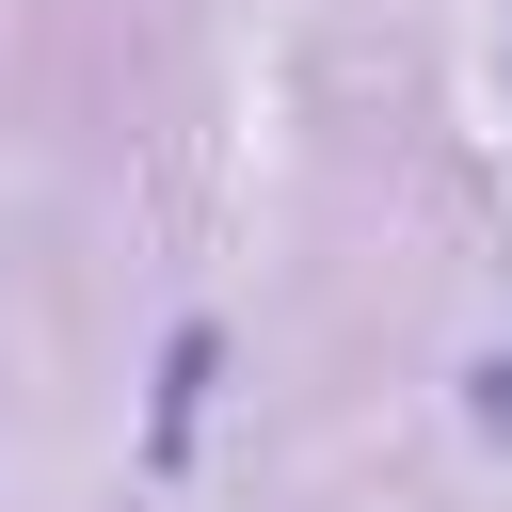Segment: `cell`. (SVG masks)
Masks as SVG:
<instances>
[{"instance_id": "6da1fadb", "label": "cell", "mask_w": 512, "mask_h": 512, "mask_svg": "<svg viewBox=\"0 0 512 512\" xmlns=\"http://www.w3.org/2000/svg\"><path fill=\"white\" fill-rule=\"evenodd\" d=\"M192 400H208V320L160 352V448H192Z\"/></svg>"}, {"instance_id": "7a4b0ae2", "label": "cell", "mask_w": 512, "mask_h": 512, "mask_svg": "<svg viewBox=\"0 0 512 512\" xmlns=\"http://www.w3.org/2000/svg\"><path fill=\"white\" fill-rule=\"evenodd\" d=\"M480 416H512V352H496V368H480Z\"/></svg>"}]
</instances>
